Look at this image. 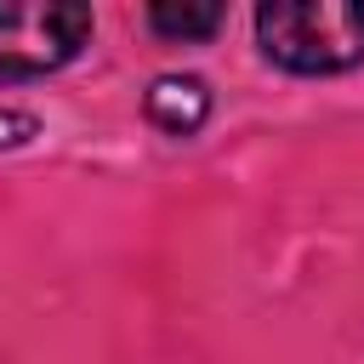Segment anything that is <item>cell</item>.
Returning a JSON list of instances; mask_svg holds the SVG:
<instances>
[{"label": "cell", "instance_id": "obj_1", "mask_svg": "<svg viewBox=\"0 0 364 364\" xmlns=\"http://www.w3.org/2000/svg\"><path fill=\"white\" fill-rule=\"evenodd\" d=\"M267 63L290 74H341L364 63V0H267L256 6Z\"/></svg>", "mask_w": 364, "mask_h": 364}, {"label": "cell", "instance_id": "obj_2", "mask_svg": "<svg viewBox=\"0 0 364 364\" xmlns=\"http://www.w3.org/2000/svg\"><path fill=\"white\" fill-rule=\"evenodd\" d=\"M91 40V6L74 0H0V80H40L74 63Z\"/></svg>", "mask_w": 364, "mask_h": 364}, {"label": "cell", "instance_id": "obj_3", "mask_svg": "<svg viewBox=\"0 0 364 364\" xmlns=\"http://www.w3.org/2000/svg\"><path fill=\"white\" fill-rule=\"evenodd\" d=\"M142 108H148V119H154L159 131H171V136H193V131L210 119V85L193 80V74H159V80L148 85Z\"/></svg>", "mask_w": 364, "mask_h": 364}, {"label": "cell", "instance_id": "obj_4", "mask_svg": "<svg viewBox=\"0 0 364 364\" xmlns=\"http://www.w3.org/2000/svg\"><path fill=\"white\" fill-rule=\"evenodd\" d=\"M148 28L165 40H210L222 28V6L216 0H154Z\"/></svg>", "mask_w": 364, "mask_h": 364}, {"label": "cell", "instance_id": "obj_5", "mask_svg": "<svg viewBox=\"0 0 364 364\" xmlns=\"http://www.w3.org/2000/svg\"><path fill=\"white\" fill-rule=\"evenodd\" d=\"M28 136H34V114L0 108V148H17V142H28Z\"/></svg>", "mask_w": 364, "mask_h": 364}]
</instances>
